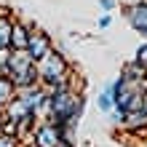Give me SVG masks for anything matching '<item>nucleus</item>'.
Listing matches in <instances>:
<instances>
[{
    "mask_svg": "<svg viewBox=\"0 0 147 147\" xmlns=\"http://www.w3.org/2000/svg\"><path fill=\"white\" fill-rule=\"evenodd\" d=\"M46 110H48V118L51 123H56L59 128L64 131V142L70 136V126L80 118V110H83V99L78 96L75 91L64 88H56L48 94V102H46Z\"/></svg>",
    "mask_w": 147,
    "mask_h": 147,
    "instance_id": "obj_1",
    "label": "nucleus"
},
{
    "mask_svg": "<svg viewBox=\"0 0 147 147\" xmlns=\"http://www.w3.org/2000/svg\"><path fill=\"white\" fill-rule=\"evenodd\" d=\"M8 80H13L16 88H27V86H35L38 83V70H35V59H32L27 51H19L13 48L5 59V72H3Z\"/></svg>",
    "mask_w": 147,
    "mask_h": 147,
    "instance_id": "obj_2",
    "label": "nucleus"
},
{
    "mask_svg": "<svg viewBox=\"0 0 147 147\" xmlns=\"http://www.w3.org/2000/svg\"><path fill=\"white\" fill-rule=\"evenodd\" d=\"M35 70H38V80L40 83H46L51 91H56V88H64V75H67V62H64V56L59 54V51H46L38 62H35Z\"/></svg>",
    "mask_w": 147,
    "mask_h": 147,
    "instance_id": "obj_3",
    "label": "nucleus"
},
{
    "mask_svg": "<svg viewBox=\"0 0 147 147\" xmlns=\"http://www.w3.org/2000/svg\"><path fill=\"white\" fill-rule=\"evenodd\" d=\"M32 139H35L38 147H59V144H64V131L56 123L46 120V123H40L35 128V136H32Z\"/></svg>",
    "mask_w": 147,
    "mask_h": 147,
    "instance_id": "obj_4",
    "label": "nucleus"
},
{
    "mask_svg": "<svg viewBox=\"0 0 147 147\" xmlns=\"http://www.w3.org/2000/svg\"><path fill=\"white\" fill-rule=\"evenodd\" d=\"M128 22H131V27L136 32H142L147 38V0H142L136 5H128Z\"/></svg>",
    "mask_w": 147,
    "mask_h": 147,
    "instance_id": "obj_5",
    "label": "nucleus"
},
{
    "mask_svg": "<svg viewBox=\"0 0 147 147\" xmlns=\"http://www.w3.org/2000/svg\"><path fill=\"white\" fill-rule=\"evenodd\" d=\"M51 48V40H48V35H43V32H35V30H30V40H27V54L35 59L43 56L46 54V51Z\"/></svg>",
    "mask_w": 147,
    "mask_h": 147,
    "instance_id": "obj_6",
    "label": "nucleus"
},
{
    "mask_svg": "<svg viewBox=\"0 0 147 147\" xmlns=\"http://www.w3.org/2000/svg\"><path fill=\"white\" fill-rule=\"evenodd\" d=\"M123 126L126 128H144L147 126V102L131 112H123Z\"/></svg>",
    "mask_w": 147,
    "mask_h": 147,
    "instance_id": "obj_7",
    "label": "nucleus"
},
{
    "mask_svg": "<svg viewBox=\"0 0 147 147\" xmlns=\"http://www.w3.org/2000/svg\"><path fill=\"white\" fill-rule=\"evenodd\" d=\"M27 40H30V30L24 27V24L19 22H13V27H11V48H24L27 51Z\"/></svg>",
    "mask_w": 147,
    "mask_h": 147,
    "instance_id": "obj_8",
    "label": "nucleus"
},
{
    "mask_svg": "<svg viewBox=\"0 0 147 147\" xmlns=\"http://www.w3.org/2000/svg\"><path fill=\"white\" fill-rule=\"evenodd\" d=\"M13 96H16V86H13V80H8L5 75H0V110H5L8 102H11Z\"/></svg>",
    "mask_w": 147,
    "mask_h": 147,
    "instance_id": "obj_9",
    "label": "nucleus"
},
{
    "mask_svg": "<svg viewBox=\"0 0 147 147\" xmlns=\"http://www.w3.org/2000/svg\"><path fill=\"white\" fill-rule=\"evenodd\" d=\"M11 27H13V22L3 13V16H0V51L11 48Z\"/></svg>",
    "mask_w": 147,
    "mask_h": 147,
    "instance_id": "obj_10",
    "label": "nucleus"
},
{
    "mask_svg": "<svg viewBox=\"0 0 147 147\" xmlns=\"http://www.w3.org/2000/svg\"><path fill=\"white\" fill-rule=\"evenodd\" d=\"M99 107H102V110H112V107H115V105H112V86H110V88H105V94L99 96Z\"/></svg>",
    "mask_w": 147,
    "mask_h": 147,
    "instance_id": "obj_11",
    "label": "nucleus"
},
{
    "mask_svg": "<svg viewBox=\"0 0 147 147\" xmlns=\"http://www.w3.org/2000/svg\"><path fill=\"white\" fill-rule=\"evenodd\" d=\"M0 147H19V139L11 136L8 131H3V134H0Z\"/></svg>",
    "mask_w": 147,
    "mask_h": 147,
    "instance_id": "obj_12",
    "label": "nucleus"
},
{
    "mask_svg": "<svg viewBox=\"0 0 147 147\" xmlns=\"http://www.w3.org/2000/svg\"><path fill=\"white\" fill-rule=\"evenodd\" d=\"M136 64H139L142 70L147 72V43H144V46H142L139 51H136Z\"/></svg>",
    "mask_w": 147,
    "mask_h": 147,
    "instance_id": "obj_13",
    "label": "nucleus"
},
{
    "mask_svg": "<svg viewBox=\"0 0 147 147\" xmlns=\"http://www.w3.org/2000/svg\"><path fill=\"white\" fill-rule=\"evenodd\" d=\"M5 59H8V54H5V51H0V75L5 72Z\"/></svg>",
    "mask_w": 147,
    "mask_h": 147,
    "instance_id": "obj_14",
    "label": "nucleus"
},
{
    "mask_svg": "<svg viewBox=\"0 0 147 147\" xmlns=\"http://www.w3.org/2000/svg\"><path fill=\"white\" fill-rule=\"evenodd\" d=\"M115 5V0H102V8H112Z\"/></svg>",
    "mask_w": 147,
    "mask_h": 147,
    "instance_id": "obj_15",
    "label": "nucleus"
},
{
    "mask_svg": "<svg viewBox=\"0 0 147 147\" xmlns=\"http://www.w3.org/2000/svg\"><path fill=\"white\" fill-rule=\"evenodd\" d=\"M126 3H128V5H136V3H142V0H126Z\"/></svg>",
    "mask_w": 147,
    "mask_h": 147,
    "instance_id": "obj_16",
    "label": "nucleus"
},
{
    "mask_svg": "<svg viewBox=\"0 0 147 147\" xmlns=\"http://www.w3.org/2000/svg\"><path fill=\"white\" fill-rule=\"evenodd\" d=\"M59 147H72V144H70V142H64V144H59Z\"/></svg>",
    "mask_w": 147,
    "mask_h": 147,
    "instance_id": "obj_17",
    "label": "nucleus"
},
{
    "mask_svg": "<svg viewBox=\"0 0 147 147\" xmlns=\"http://www.w3.org/2000/svg\"><path fill=\"white\" fill-rule=\"evenodd\" d=\"M30 147H38V144H30Z\"/></svg>",
    "mask_w": 147,
    "mask_h": 147,
    "instance_id": "obj_18",
    "label": "nucleus"
},
{
    "mask_svg": "<svg viewBox=\"0 0 147 147\" xmlns=\"http://www.w3.org/2000/svg\"><path fill=\"white\" fill-rule=\"evenodd\" d=\"M0 123H3V120H0Z\"/></svg>",
    "mask_w": 147,
    "mask_h": 147,
    "instance_id": "obj_19",
    "label": "nucleus"
}]
</instances>
